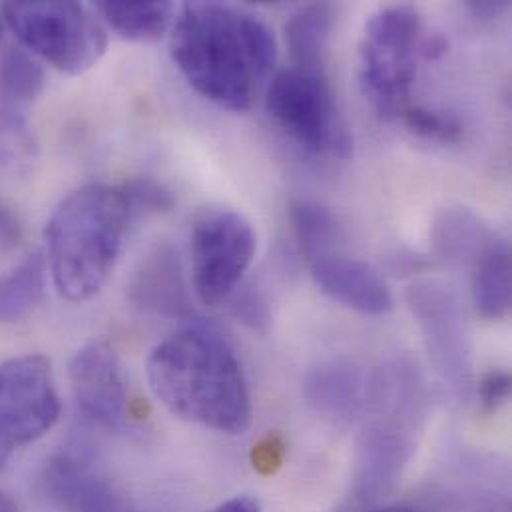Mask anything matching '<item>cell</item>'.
Masks as SVG:
<instances>
[{"instance_id":"7","label":"cell","mask_w":512,"mask_h":512,"mask_svg":"<svg viewBox=\"0 0 512 512\" xmlns=\"http://www.w3.org/2000/svg\"><path fill=\"white\" fill-rule=\"evenodd\" d=\"M192 281L198 299L206 307H218L232 299L254 263L257 234L252 222L228 208L202 212L190 238Z\"/></svg>"},{"instance_id":"23","label":"cell","mask_w":512,"mask_h":512,"mask_svg":"<svg viewBox=\"0 0 512 512\" xmlns=\"http://www.w3.org/2000/svg\"><path fill=\"white\" fill-rule=\"evenodd\" d=\"M405 126L419 138L437 142V144H455L463 136L461 122L447 112L425 108V106H409L401 114Z\"/></svg>"},{"instance_id":"12","label":"cell","mask_w":512,"mask_h":512,"mask_svg":"<svg viewBox=\"0 0 512 512\" xmlns=\"http://www.w3.org/2000/svg\"><path fill=\"white\" fill-rule=\"evenodd\" d=\"M415 451V433L367 421L359 443L355 461V501L371 505L385 497L401 479L407 463Z\"/></svg>"},{"instance_id":"25","label":"cell","mask_w":512,"mask_h":512,"mask_svg":"<svg viewBox=\"0 0 512 512\" xmlns=\"http://www.w3.org/2000/svg\"><path fill=\"white\" fill-rule=\"evenodd\" d=\"M479 403L487 411H497L501 405H505L511 397V375L501 369L489 371L477 387Z\"/></svg>"},{"instance_id":"1","label":"cell","mask_w":512,"mask_h":512,"mask_svg":"<svg viewBox=\"0 0 512 512\" xmlns=\"http://www.w3.org/2000/svg\"><path fill=\"white\" fill-rule=\"evenodd\" d=\"M170 52L200 96L248 112L275 66L277 42L263 20L242 8L188 2L174 20Z\"/></svg>"},{"instance_id":"26","label":"cell","mask_w":512,"mask_h":512,"mask_svg":"<svg viewBox=\"0 0 512 512\" xmlns=\"http://www.w3.org/2000/svg\"><path fill=\"white\" fill-rule=\"evenodd\" d=\"M285 447L279 439L267 437L254 449V467L261 475H273L283 463Z\"/></svg>"},{"instance_id":"17","label":"cell","mask_w":512,"mask_h":512,"mask_svg":"<svg viewBox=\"0 0 512 512\" xmlns=\"http://www.w3.org/2000/svg\"><path fill=\"white\" fill-rule=\"evenodd\" d=\"M335 24V8L315 2L299 8L285 24V40L295 66L323 72L329 40Z\"/></svg>"},{"instance_id":"14","label":"cell","mask_w":512,"mask_h":512,"mask_svg":"<svg viewBox=\"0 0 512 512\" xmlns=\"http://www.w3.org/2000/svg\"><path fill=\"white\" fill-rule=\"evenodd\" d=\"M367 373L347 359H329L311 367L303 377V397L321 417L339 425L363 417Z\"/></svg>"},{"instance_id":"31","label":"cell","mask_w":512,"mask_h":512,"mask_svg":"<svg viewBox=\"0 0 512 512\" xmlns=\"http://www.w3.org/2000/svg\"><path fill=\"white\" fill-rule=\"evenodd\" d=\"M369 512H421L411 505H387V507H379V509H373Z\"/></svg>"},{"instance_id":"10","label":"cell","mask_w":512,"mask_h":512,"mask_svg":"<svg viewBox=\"0 0 512 512\" xmlns=\"http://www.w3.org/2000/svg\"><path fill=\"white\" fill-rule=\"evenodd\" d=\"M74 401L82 415L104 429H122L128 421V391L114 349L92 341L78 349L68 367Z\"/></svg>"},{"instance_id":"27","label":"cell","mask_w":512,"mask_h":512,"mask_svg":"<svg viewBox=\"0 0 512 512\" xmlns=\"http://www.w3.org/2000/svg\"><path fill=\"white\" fill-rule=\"evenodd\" d=\"M236 315H238L240 319H244L246 323H250L254 329L267 323V307H265L263 299H261L257 293H252V291L244 293V295L238 299Z\"/></svg>"},{"instance_id":"20","label":"cell","mask_w":512,"mask_h":512,"mask_svg":"<svg viewBox=\"0 0 512 512\" xmlns=\"http://www.w3.org/2000/svg\"><path fill=\"white\" fill-rule=\"evenodd\" d=\"M96 12L102 20L126 40H158L174 20L172 2H98Z\"/></svg>"},{"instance_id":"33","label":"cell","mask_w":512,"mask_h":512,"mask_svg":"<svg viewBox=\"0 0 512 512\" xmlns=\"http://www.w3.org/2000/svg\"><path fill=\"white\" fill-rule=\"evenodd\" d=\"M0 30H2V24H0Z\"/></svg>"},{"instance_id":"3","label":"cell","mask_w":512,"mask_h":512,"mask_svg":"<svg viewBox=\"0 0 512 512\" xmlns=\"http://www.w3.org/2000/svg\"><path fill=\"white\" fill-rule=\"evenodd\" d=\"M132 224L120 186L90 184L66 196L46 224V267L56 291L72 303L96 297Z\"/></svg>"},{"instance_id":"15","label":"cell","mask_w":512,"mask_h":512,"mask_svg":"<svg viewBox=\"0 0 512 512\" xmlns=\"http://www.w3.org/2000/svg\"><path fill=\"white\" fill-rule=\"evenodd\" d=\"M130 297L138 307L154 313L178 315L188 311L190 303L180 256L168 246L146 256L130 283Z\"/></svg>"},{"instance_id":"8","label":"cell","mask_w":512,"mask_h":512,"mask_svg":"<svg viewBox=\"0 0 512 512\" xmlns=\"http://www.w3.org/2000/svg\"><path fill=\"white\" fill-rule=\"evenodd\" d=\"M60 419L52 365L44 355H20L0 365V471L12 455L42 439Z\"/></svg>"},{"instance_id":"9","label":"cell","mask_w":512,"mask_h":512,"mask_svg":"<svg viewBox=\"0 0 512 512\" xmlns=\"http://www.w3.org/2000/svg\"><path fill=\"white\" fill-rule=\"evenodd\" d=\"M433 367L453 395L471 391L473 361L467 319L457 293L437 281H419L407 291Z\"/></svg>"},{"instance_id":"6","label":"cell","mask_w":512,"mask_h":512,"mask_svg":"<svg viewBox=\"0 0 512 512\" xmlns=\"http://www.w3.org/2000/svg\"><path fill=\"white\" fill-rule=\"evenodd\" d=\"M265 110L301 150L349 158L351 134L323 72L299 66L277 72L265 90Z\"/></svg>"},{"instance_id":"24","label":"cell","mask_w":512,"mask_h":512,"mask_svg":"<svg viewBox=\"0 0 512 512\" xmlns=\"http://www.w3.org/2000/svg\"><path fill=\"white\" fill-rule=\"evenodd\" d=\"M122 194L126 198L132 222H138L140 218L168 212L174 206V194L164 184L154 182L150 178L130 180L120 186Z\"/></svg>"},{"instance_id":"16","label":"cell","mask_w":512,"mask_h":512,"mask_svg":"<svg viewBox=\"0 0 512 512\" xmlns=\"http://www.w3.org/2000/svg\"><path fill=\"white\" fill-rule=\"evenodd\" d=\"M433 252L451 265H473L495 242V232L465 208L445 210L431 232Z\"/></svg>"},{"instance_id":"4","label":"cell","mask_w":512,"mask_h":512,"mask_svg":"<svg viewBox=\"0 0 512 512\" xmlns=\"http://www.w3.org/2000/svg\"><path fill=\"white\" fill-rule=\"evenodd\" d=\"M423 40V20L409 4L385 6L367 20L359 44V78L381 118H399L411 106Z\"/></svg>"},{"instance_id":"32","label":"cell","mask_w":512,"mask_h":512,"mask_svg":"<svg viewBox=\"0 0 512 512\" xmlns=\"http://www.w3.org/2000/svg\"><path fill=\"white\" fill-rule=\"evenodd\" d=\"M337 512H357L355 509H351V507H347V509H339Z\"/></svg>"},{"instance_id":"21","label":"cell","mask_w":512,"mask_h":512,"mask_svg":"<svg viewBox=\"0 0 512 512\" xmlns=\"http://www.w3.org/2000/svg\"><path fill=\"white\" fill-rule=\"evenodd\" d=\"M291 224L297 244L309 261L331 256L339 240V226L335 216L315 202H297L291 208Z\"/></svg>"},{"instance_id":"29","label":"cell","mask_w":512,"mask_h":512,"mask_svg":"<svg viewBox=\"0 0 512 512\" xmlns=\"http://www.w3.org/2000/svg\"><path fill=\"white\" fill-rule=\"evenodd\" d=\"M469 12L475 16V18H481V20H493L497 16H501L509 4L505 0L501 2H491V0H485V2H469L467 4Z\"/></svg>"},{"instance_id":"13","label":"cell","mask_w":512,"mask_h":512,"mask_svg":"<svg viewBox=\"0 0 512 512\" xmlns=\"http://www.w3.org/2000/svg\"><path fill=\"white\" fill-rule=\"evenodd\" d=\"M311 275L317 287L333 301L361 315H385L393 309V293L383 275L357 257H319L311 261Z\"/></svg>"},{"instance_id":"30","label":"cell","mask_w":512,"mask_h":512,"mask_svg":"<svg viewBox=\"0 0 512 512\" xmlns=\"http://www.w3.org/2000/svg\"><path fill=\"white\" fill-rule=\"evenodd\" d=\"M208 512H261V507L256 499L244 495V497H234Z\"/></svg>"},{"instance_id":"2","label":"cell","mask_w":512,"mask_h":512,"mask_svg":"<svg viewBox=\"0 0 512 512\" xmlns=\"http://www.w3.org/2000/svg\"><path fill=\"white\" fill-rule=\"evenodd\" d=\"M156 399L178 419L226 435L252 423V395L232 345L206 325H188L164 339L148 359Z\"/></svg>"},{"instance_id":"5","label":"cell","mask_w":512,"mask_h":512,"mask_svg":"<svg viewBox=\"0 0 512 512\" xmlns=\"http://www.w3.org/2000/svg\"><path fill=\"white\" fill-rule=\"evenodd\" d=\"M2 14L22 46L64 74H84L106 52V28L84 4L8 2Z\"/></svg>"},{"instance_id":"22","label":"cell","mask_w":512,"mask_h":512,"mask_svg":"<svg viewBox=\"0 0 512 512\" xmlns=\"http://www.w3.org/2000/svg\"><path fill=\"white\" fill-rule=\"evenodd\" d=\"M44 88L40 64L22 50H8L0 58V96L32 106Z\"/></svg>"},{"instance_id":"18","label":"cell","mask_w":512,"mask_h":512,"mask_svg":"<svg viewBox=\"0 0 512 512\" xmlns=\"http://www.w3.org/2000/svg\"><path fill=\"white\" fill-rule=\"evenodd\" d=\"M473 303L481 317L499 321L511 311V248L497 240L473 263Z\"/></svg>"},{"instance_id":"28","label":"cell","mask_w":512,"mask_h":512,"mask_svg":"<svg viewBox=\"0 0 512 512\" xmlns=\"http://www.w3.org/2000/svg\"><path fill=\"white\" fill-rule=\"evenodd\" d=\"M20 238V226L18 220L0 206V250H8L18 244Z\"/></svg>"},{"instance_id":"11","label":"cell","mask_w":512,"mask_h":512,"mask_svg":"<svg viewBox=\"0 0 512 512\" xmlns=\"http://www.w3.org/2000/svg\"><path fill=\"white\" fill-rule=\"evenodd\" d=\"M48 495L68 512H130L124 495L86 451L56 453L44 469Z\"/></svg>"},{"instance_id":"19","label":"cell","mask_w":512,"mask_h":512,"mask_svg":"<svg viewBox=\"0 0 512 512\" xmlns=\"http://www.w3.org/2000/svg\"><path fill=\"white\" fill-rule=\"evenodd\" d=\"M46 257L32 252L0 275V323L28 317L42 301L46 287Z\"/></svg>"}]
</instances>
